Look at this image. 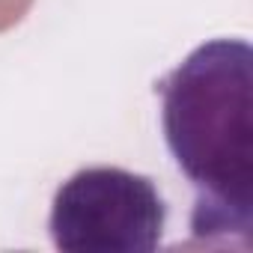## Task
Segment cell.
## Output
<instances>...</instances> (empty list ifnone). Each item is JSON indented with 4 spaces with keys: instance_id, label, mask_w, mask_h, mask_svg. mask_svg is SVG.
Returning <instances> with one entry per match:
<instances>
[{
    "instance_id": "1",
    "label": "cell",
    "mask_w": 253,
    "mask_h": 253,
    "mask_svg": "<svg viewBox=\"0 0 253 253\" xmlns=\"http://www.w3.org/2000/svg\"><path fill=\"white\" fill-rule=\"evenodd\" d=\"M161 128L176 167L194 185L191 232L200 244H250L253 226V51L211 39L164 81Z\"/></svg>"
},
{
    "instance_id": "2",
    "label": "cell",
    "mask_w": 253,
    "mask_h": 253,
    "mask_svg": "<svg viewBox=\"0 0 253 253\" xmlns=\"http://www.w3.org/2000/svg\"><path fill=\"white\" fill-rule=\"evenodd\" d=\"M167 206L149 176L122 167H86L69 176L51 203V241L63 253H149L161 244Z\"/></svg>"
},
{
    "instance_id": "3",
    "label": "cell",
    "mask_w": 253,
    "mask_h": 253,
    "mask_svg": "<svg viewBox=\"0 0 253 253\" xmlns=\"http://www.w3.org/2000/svg\"><path fill=\"white\" fill-rule=\"evenodd\" d=\"M30 6H33V0H0V33L21 24L24 15L30 12Z\"/></svg>"
}]
</instances>
